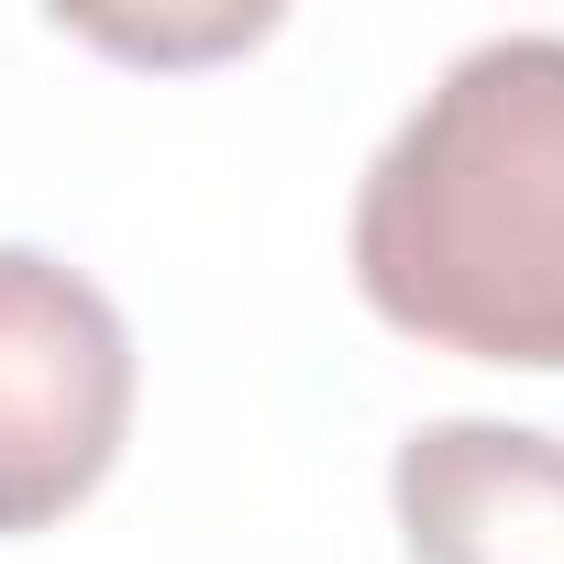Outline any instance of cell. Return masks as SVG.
<instances>
[{
	"label": "cell",
	"mask_w": 564,
	"mask_h": 564,
	"mask_svg": "<svg viewBox=\"0 0 564 564\" xmlns=\"http://www.w3.org/2000/svg\"><path fill=\"white\" fill-rule=\"evenodd\" d=\"M355 289L476 366H564V34L465 45L355 188Z\"/></svg>",
	"instance_id": "obj_1"
},
{
	"label": "cell",
	"mask_w": 564,
	"mask_h": 564,
	"mask_svg": "<svg viewBox=\"0 0 564 564\" xmlns=\"http://www.w3.org/2000/svg\"><path fill=\"white\" fill-rule=\"evenodd\" d=\"M133 432V333L100 276L0 243V531L67 520Z\"/></svg>",
	"instance_id": "obj_2"
},
{
	"label": "cell",
	"mask_w": 564,
	"mask_h": 564,
	"mask_svg": "<svg viewBox=\"0 0 564 564\" xmlns=\"http://www.w3.org/2000/svg\"><path fill=\"white\" fill-rule=\"evenodd\" d=\"M388 509L410 564H564V443L531 421H421Z\"/></svg>",
	"instance_id": "obj_3"
}]
</instances>
